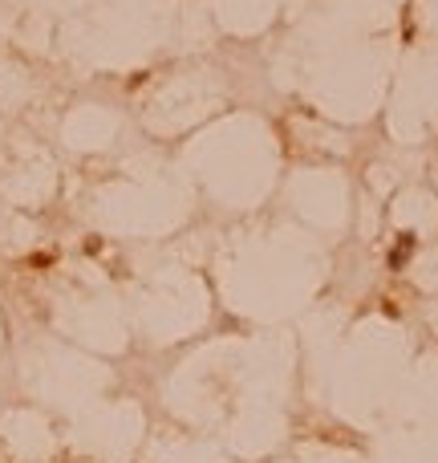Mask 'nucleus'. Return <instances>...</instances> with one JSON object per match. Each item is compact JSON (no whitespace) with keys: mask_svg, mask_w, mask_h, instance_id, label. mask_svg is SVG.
Here are the masks:
<instances>
[{"mask_svg":"<svg viewBox=\"0 0 438 463\" xmlns=\"http://www.w3.org/2000/svg\"><path fill=\"white\" fill-rule=\"evenodd\" d=\"M410 252H414V236H402V240H398V248L389 252V265L398 268L406 260V256H410Z\"/></svg>","mask_w":438,"mask_h":463,"instance_id":"f257e3e1","label":"nucleus"}]
</instances>
